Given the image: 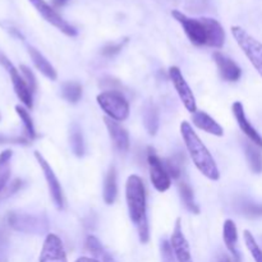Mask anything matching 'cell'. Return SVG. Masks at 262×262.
I'll use <instances>...</instances> for the list:
<instances>
[{"instance_id":"6","label":"cell","mask_w":262,"mask_h":262,"mask_svg":"<svg viewBox=\"0 0 262 262\" xmlns=\"http://www.w3.org/2000/svg\"><path fill=\"white\" fill-rule=\"evenodd\" d=\"M0 64L4 67L5 69L8 71L9 73L10 79H12V84H13V89H14L15 95L18 96V99L23 102L25 106H27L28 109H32L33 106V97L32 94L33 92L31 91L28 84L26 83L25 78H23L22 74L19 73L17 68L12 64V61L7 58L3 53H0Z\"/></svg>"},{"instance_id":"3","label":"cell","mask_w":262,"mask_h":262,"mask_svg":"<svg viewBox=\"0 0 262 262\" xmlns=\"http://www.w3.org/2000/svg\"><path fill=\"white\" fill-rule=\"evenodd\" d=\"M97 104L106 113L110 119L115 122H123L129 115V104L124 95L115 90L101 92L97 96Z\"/></svg>"},{"instance_id":"12","label":"cell","mask_w":262,"mask_h":262,"mask_svg":"<svg viewBox=\"0 0 262 262\" xmlns=\"http://www.w3.org/2000/svg\"><path fill=\"white\" fill-rule=\"evenodd\" d=\"M38 262H68L63 243L58 235L49 233L43 242Z\"/></svg>"},{"instance_id":"24","label":"cell","mask_w":262,"mask_h":262,"mask_svg":"<svg viewBox=\"0 0 262 262\" xmlns=\"http://www.w3.org/2000/svg\"><path fill=\"white\" fill-rule=\"evenodd\" d=\"M178 191L179 196H181L182 202L186 206V209L188 210L192 214H200V207L197 206L196 201H194L193 197V191H192L191 187L186 183V182H179L178 183Z\"/></svg>"},{"instance_id":"20","label":"cell","mask_w":262,"mask_h":262,"mask_svg":"<svg viewBox=\"0 0 262 262\" xmlns=\"http://www.w3.org/2000/svg\"><path fill=\"white\" fill-rule=\"evenodd\" d=\"M243 147H245L246 158H247L251 170L256 174H260L262 171V152L260 147L251 141H245Z\"/></svg>"},{"instance_id":"2","label":"cell","mask_w":262,"mask_h":262,"mask_svg":"<svg viewBox=\"0 0 262 262\" xmlns=\"http://www.w3.org/2000/svg\"><path fill=\"white\" fill-rule=\"evenodd\" d=\"M181 133L184 143H186L187 150H188L191 159L193 160L197 169L210 181H217L220 178V173L216 163L188 122H182Z\"/></svg>"},{"instance_id":"5","label":"cell","mask_w":262,"mask_h":262,"mask_svg":"<svg viewBox=\"0 0 262 262\" xmlns=\"http://www.w3.org/2000/svg\"><path fill=\"white\" fill-rule=\"evenodd\" d=\"M232 33L239 48L262 77V43L239 26H233Z\"/></svg>"},{"instance_id":"8","label":"cell","mask_w":262,"mask_h":262,"mask_svg":"<svg viewBox=\"0 0 262 262\" xmlns=\"http://www.w3.org/2000/svg\"><path fill=\"white\" fill-rule=\"evenodd\" d=\"M147 163L148 168H150V178L152 182L154 187L158 189L159 192H165L170 188L171 178L166 171L165 166H164L163 160H160L158 155L155 154L154 148H148L147 154Z\"/></svg>"},{"instance_id":"39","label":"cell","mask_w":262,"mask_h":262,"mask_svg":"<svg viewBox=\"0 0 262 262\" xmlns=\"http://www.w3.org/2000/svg\"><path fill=\"white\" fill-rule=\"evenodd\" d=\"M76 262H99L96 258H90V257H81L78 258Z\"/></svg>"},{"instance_id":"36","label":"cell","mask_w":262,"mask_h":262,"mask_svg":"<svg viewBox=\"0 0 262 262\" xmlns=\"http://www.w3.org/2000/svg\"><path fill=\"white\" fill-rule=\"evenodd\" d=\"M0 143H19V145H27L28 141L22 137H8V136L0 135Z\"/></svg>"},{"instance_id":"31","label":"cell","mask_w":262,"mask_h":262,"mask_svg":"<svg viewBox=\"0 0 262 262\" xmlns=\"http://www.w3.org/2000/svg\"><path fill=\"white\" fill-rule=\"evenodd\" d=\"M239 211L245 216L256 219V217H262V205L255 204V202H242L239 206Z\"/></svg>"},{"instance_id":"23","label":"cell","mask_w":262,"mask_h":262,"mask_svg":"<svg viewBox=\"0 0 262 262\" xmlns=\"http://www.w3.org/2000/svg\"><path fill=\"white\" fill-rule=\"evenodd\" d=\"M118 194V186H117V171L114 166L109 169L106 177H105L104 183V201L107 205L114 204L117 200Z\"/></svg>"},{"instance_id":"1","label":"cell","mask_w":262,"mask_h":262,"mask_svg":"<svg viewBox=\"0 0 262 262\" xmlns=\"http://www.w3.org/2000/svg\"><path fill=\"white\" fill-rule=\"evenodd\" d=\"M125 200L129 219L137 227L140 241L142 243H147L150 234L146 215V191L142 179L138 176H130L128 178L125 184Z\"/></svg>"},{"instance_id":"26","label":"cell","mask_w":262,"mask_h":262,"mask_svg":"<svg viewBox=\"0 0 262 262\" xmlns=\"http://www.w3.org/2000/svg\"><path fill=\"white\" fill-rule=\"evenodd\" d=\"M86 246L87 248H89L90 252L97 258V261L99 262H115L114 258L112 257V255H109V253L106 252V250L102 247L101 243L99 242L97 238L90 235L86 241Z\"/></svg>"},{"instance_id":"25","label":"cell","mask_w":262,"mask_h":262,"mask_svg":"<svg viewBox=\"0 0 262 262\" xmlns=\"http://www.w3.org/2000/svg\"><path fill=\"white\" fill-rule=\"evenodd\" d=\"M12 150H5L0 154V192L7 188L8 181L10 177V159H12Z\"/></svg>"},{"instance_id":"15","label":"cell","mask_w":262,"mask_h":262,"mask_svg":"<svg viewBox=\"0 0 262 262\" xmlns=\"http://www.w3.org/2000/svg\"><path fill=\"white\" fill-rule=\"evenodd\" d=\"M214 60L216 63L217 69H219V73L222 76V78L224 81L228 82H237L238 79L242 76V71H241L239 67L237 66V63L232 60L230 58H228L227 55H224L220 51L214 53Z\"/></svg>"},{"instance_id":"10","label":"cell","mask_w":262,"mask_h":262,"mask_svg":"<svg viewBox=\"0 0 262 262\" xmlns=\"http://www.w3.org/2000/svg\"><path fill=\"white\" fill-rule=\"evenodd\" d=\"M8 223L13 229L23 233H38L45 230L48 227L46 220L41 219L40 216L18 212H10L8 215Z\"/></svg>"},{"instance_id":"11","label":"cell","mask_w":262,"mask_h":262,"mask_svg":"<svg viewBox=\"0 0 262 262\" xmlns=\"http://www.w3.org/2000/svg\"><path fill=\"white\" fill-rule=\"evenodd\" d=\"M35 158L37 160L38 165L41 166L43 171V176H45L46 183H48L49 191H50L51 199H53L54 204H55L56 209L63 210L64 207V196H63V189H61L60 183H59L58 178H56L55 173L51 169L50 164L43 159V156L40 152H35Z\"/></svg>"},{"instance_id":"34","label":"cell","mask_w":262,"mask_h":262,"mask_svg":"<svg viewBox=\"0 0 262 262\" xmlns=\"http://www.w3.org/2000/svg\"><path fill=\"white\" fill-rule=\"evenodd\" d=\"M127 42H128V38H123V40L119 41V42L109 43V45H106L101 50L102 55H105V56H114V55H117L118 53H120V50H122V49L124 48V45Z\"/></svg>"},{"instance_id":"27","label":"cell","mask_w":262,"mask_h":262,"mask_svg":"<svg viewBox=\"0 0 262 262\" xmlns=\"http://www.w3.org/2000/svg\"><path fill=\"white\" fill-rule=\"evenodd\" d=\"M61 96L68 102L76 104L82 97V87L77 82H66L61 86Z\"/></svg>"},{"instance_id":"4","label":"cell","mask_w":262,"mask_h":262,"mask_svg":"<svg viewBox=\"0 0 262 262\" xmlns=\"http://www.w3.org/2000/svg\"><path fill=\"white\" fill-rule=\"evenodd\" d=\"M171 15L174 17V19L181 23L187 37L193 45H207V42H209V28H207L206 17L191 18L184 13L179 12V10H173Z\"/></svg>"},{"instance_id":"18","label":"cell","mask_w":262,"mask_h":262,"mask_svg":"<svg viewBox=\"0 0 262 262\" xmlns=\"http://www.w3.org/2000/svg\"><path fill=\"white\" fill-rule=\"evenodd\" d=\"M192 122L197 128L210 133V135L217 136V137H222L224 135L222 125L204 112H196L194 114H192Z\"/></svg>"},{"instance_id":"21","label":"cell","mask_w":262,"mask_h":262,"mask_svg":"<svg viewBox=\"0 0 262 262\" xmlns=\"http://www.w3.org/2000/svg\"><path fill=\"white\" fill-rule=\"evenodd\" d=\"M142 118L143 124H145V128L148 132V135L155 136L159 129V113L155 105L151 101L146 102V105L143 106Z\"/></svg>"},{"instance_id":"16","label":"cell","mask_w":262,"mask_h":262,"mask_svg":"<svg viewBox=\"0 0 262 262\" xmlns=\"http://www.w3.org/2000/svg\"><path fill=\"white\" fill-rule=\"evenodd\" d=\"M104 122L115 147H117L120 152H127L128 148H129V136H128L127 130H125L119 123L110 119L109 117L105 118Z\"/></svg>"},{"instance_id":"19","label":"cell","mask_w":262,"mask_h":262,"mask_svg":"<svg viewBox=\"0 0 262 262\" xmlns=\"http://www.w3.org/2000/svg\"><path fill=\"white\" fill-rule=\"evenodd\" d=\"M28 54H30L31 59H32L33 64H35L36 68L41 72L45 77H48L51 81H55L56 79V71L53 66L50 64V61L37 50L33 46H28Z\"/></svg>"},{"instance_id":"37","label":"cell","mask_w":262,"mask_h":262,"mask_svg":"<svg viewBox=\"0 0 262 262\" xmlns=\"http://www.w3.org/2000/svg\"><path fill=\"white\" fill-rule=\"evenodd\" d=\"M217 262H232V258L227 255V253H223V255L219 256V260Z\"/></svg>"},{"instance_id":"17","label":"cell","mask_w":262,"mask_h":262,"mask_svg":"<svg viewBox=\"0 0 262 262\" xmlns=\"http://www.w3.org/2000/svg\"><path fill=\"white\" fill-rule=\"evenodd\" d=\"M223 239H224V243L225 246H227L228 251L232 253L234 262H241L239 251L237 250L238 232L237 227H235L233 220L228 219L224 222V227H223Z\"/></svg>"},{"instance_id":"13","label":"cell","mask_w":262,"mask_h":262,"mask_svg":"<svg viewBox=\"0 0 262 262\" xmlns=\"http://www.w3.org/2000/svg\"><path fill=\"white\" fill-rule=\"evenodd\" d=\"M170 245L173 247L174 253H176L177 261L178 262H193L189 251V245L187 242L186 237L182 230L181 219H177L176 227H174L173 234L170 238Z\"/></svg>"},{"instance_id":"35","label":"cell","mask_w":262,"mask_h":262,"mask_svg":"<svg viewBox=\"0 0 262 262\" xmlns=\"http://www.w3.org/2000/svg\"><path fill=\"white\" fill-rule=\"evenodd\" d=\"M20 72H22V76L23 78H25L26 83L28 84V87H30V90L32 92H35L36 90V78H35V74L32 73V71H31L28 67L26 66H20Z\"/></svg>"},{"instance_id":"14","label":"cell","mask_w":262,"mask_h":262,"mask_svg":"<svg viewBox=\"0 0 262 262\" xmlns=\"http://www.w3.org/2000/svg\"><path fill=\"white\" fill-rule=\"evenodd\" d=\"M232 110H233V114H234L235 119H237V123H238V125H239L241 130H242V132L247 136L248 140H250L251 142H253L256 146H258V147L262 148V137L260 136V133H258L257 130L252 127V124L248 122L247 117H246L245 107H243L242 102H239V101L234 102L232 106Z\"/></svg>"},{"instance_id":"28","label":"cell","mask_w":262,"mask_h":262,"mask_svg":"<svg viewBox=\"0 0 262 262\" xmlns=\"http://www.w3.org/2000/svg\"><path fill=\"white\" fill-rule=\"evenodd\" d=\"M69 141H71V147L76 156H83L84 154V142L83 136H82L81 128L77 124H73L71 128V135H69Z\"/></svg>"},{"instance_id":"30","label":"cell","mask_w":262,"mask_h":262,"mask_svg":"<svg viewBox=\"0 0 262 262\" xmlns=\"http://www.w3.org/2000/svg\"><path fill=\"white\" fill-rule=\"evenodd\" d=\"M243 237H245L246 246H247L248 251H250L251 255H252L255 262H262V250L260 248V246L257 245V242H256L255 237L251 234L250 230H245Z\"/></svg>"},{"instance_id":"29","label":"cell","mask_w":262,"mask_h":262,"mask_svg":"<svg viewBox=\"0 0 262 262\" xmlns=\"http://www.w3.org/2000/svg\"><path fill=\"white\" fill-rule=\"evenodd\" d=\"M15 112H17L18 117H19L20 120L23 122V125H25V129H26V132H27L30 140L36 138L35 125H33L32 118H31L30 113H28L23 106H19V105H17V106H15Z\"/></svg>"},{"instance_id":"7","label":"cell","mask_w":262,"mask_h":262,"mask_svg":"<svg viewBox=\"0 0 262 262\" xmlns=\"http://www.w3.org/2000/svg\"><path fill=\"white\" fill-rule=\"evenodd\" d=\"M31 4L35 7V9L40 13L41 17L49 22L50 25H53L54 27L58 28L59 31L64 33L67 36H76L77 35V30L71 25V23L67 22L60 14L56 13V10L51 7L50 4L45 2V0H30Z\"/></svg>"},{"instance_id":"22","label":"cell","mask_w":262,"mask_h":262,"mask_svg":"<svg viewBox=\"0 0 262 262\" xmlns=\"http://www.w3.org/2000/svg\"><path fill=\"white\" fill-rule=\"evenodd\" d=\"M206 22L207 28H209V42H207V46L217 49L222 48L225 41V32L223 30L222 25L214 18L206 17Z\"/></svg>"},{"instance_id":"32","label":"cell","mask_w":262,"mask_h":262,"mask_svg":"<svg viewBox=\"0 0 262 262\" xmlns=\"http://www.w3.org/2000/svg\"><path fill=\"white\" fill-rule=\"evenodd\" d=\"M160 253H161V261L163 262H178L177 261L176 253H174L173 247H171L170 242L168 241H163L160 245Z\"/></svg>"},{"instance_id":"33","label":"cell","mask_w":262,"mask_h":262,"mask_svg":"<svg viewBox=\"0 0 262 262\" xmlns=\"http://www.w3.org/2000/svg\"><path fill=\"white\" fill-rule=\"evenodd\" d=\"M163 163H164V166H165L166 171H168V174L170 176V178L171 177H173V178H179V176H181L182 173L181 161H178L176 158H173V159H168V160L163 161Z\"/></svg>"},{"instance_id":"38","label":"cell","mask_w":262,"mask_h":262,"mask_svg":"<svg viewBox=\"0 0 262 262\" xmlns=\"http://www.w3.org/2000/svg\"><path fill=\"white\" fill-rule=\"evenodd\" d=\"M67 2H68V0H53V4L54 7L59 8V7H63Z\"/></svg>"},{"instance_id":"9","label":"cell","mask_w":262,"mask_h":262,"mask_svg":"<svg viewBox=\"0 0 262 262\" xmlns=\"http://www.w3.org/2000/svg\"><path fill=\"white\" fill-rule=\"evenodd\" d=\"M169 78H170L171 83H173L179 99L183 102L184 107H186L189 113L194 114V113L197 112L196 99H194L193 92L189 89L187 81L184 79L181 69H179L178 67H170V68H169Z\"/></svg>"}]
</instances>
